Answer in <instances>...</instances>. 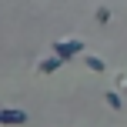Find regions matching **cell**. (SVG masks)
<instances>
[{"label": "cell", "instance_id": "1", "mask_svg": "<svg viewBox=\"0 0 127 127\" xmlns=\"http://www.w3.org/2000/svg\"><path fill=\"white\" fill-rule=\"evenodd\" d=\"M50 54H57L64 60H74L77 54H84V44L80 40H57V44H50Z\"/></svg>", "mask_w": 127, "mask_h": 127}, {"label": "cell", "instance_id": "2", "mask_svg": "<svg viewBox=\"0 0 127 127\" xmlns=\"http://www.w3.org/2000/svg\"><path fill=\"white\" fill-rule=\"evenodd\" d=\"M0 124H10V127L27 124V114H24V110H17V107H7V110H0Z\"/></svg>", "mask_w": 127, "mask_h": 127}, {"label": "cell", "instance_id": "3", "mask_svg": "<svg viewBox=\"0 0 127 127\" xmlns=\"http://www.w3.org/2000/svg\"><path fill=\"white\" fill-rule=\"evenodd\" d=\"M60 64H67V60H64V57H57V54H50L47 60H40V67H37V70H40V74H54Z\"/></svg>", "mask_w": 127, "mask_h": 127}, {"label": "cell", "instance_id": "4", "mask_svg": "<svg viewBox=\"0 0 127 127\" xmlns=\"http://www.w3.org/2000/svg\"><path fill=\"white\" fill-rule=\"evenodd\" d=\"M104 100H107L110 110H124V100H121V94H117V90H107V94H104Z\"/></svg>", "mask_w": 127, "mask_h": 127}, {"label": "cell", "instance_id": "5", "mask_svg": "<svg viewBox=\"0 0 127 127\" xmlns=\"http://www.w3.org/2000/svg\"><path fill=\"white\" fill-rule=\"evenodd\" d=\"M84 64H87L90 70H104V67H107V64H104L100 57H94V54H87V57H84Z\"/></svg>", "mask_w": 127, "mask_h": 127}, {"label": "cell", "instance_id": "6", "mask_svg": "<svg viewBox=\"0 0 127 127\" xmlns=\"http://www.w3.org/2000/svg\"><path fill=\"white\" fill-rule=\"evenodd\" d=\"M97 20H100V24H107V20H110V10H107V7H100V10H97Z\"/></svg>", "mask_w": 127, "mask_h": 127}]
</instances>
